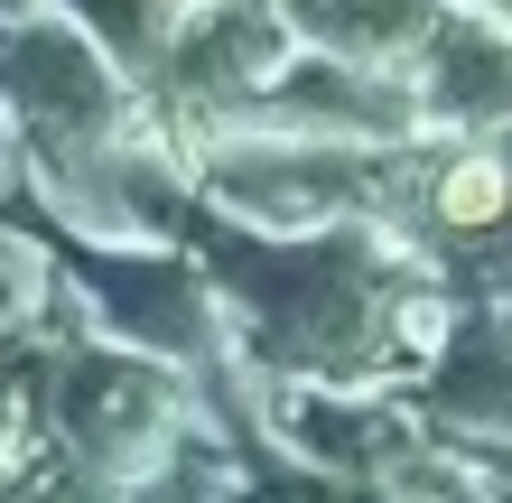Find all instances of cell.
<instances>
[{
    "label": "cell",
    "instance_id": "cell-1",
    "mask_svg": "<svg viewBox=\"0 0 512 503\" xmlns=\"http://www.w3.org/2000/svg\"><path fill=\"white\" fill-rule=\"evenodd\" d=\"M503 205H512V177H503L494 159L447 168V187H438V215H447V224H466V233H475V224H494Z\"/></svg>",
    "mask_w": 512,
    "mask_h": 503
}]
</instances>
